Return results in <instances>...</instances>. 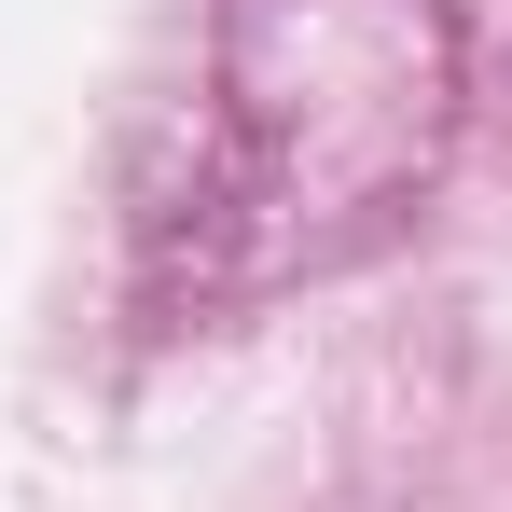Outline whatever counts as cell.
I'll return each instance as SVG.
<instances>
[{"instance_id": "obj_1", "label": "cell", "mask_w": 512, "mask_h": 512, "mask_svg": "<svg viewBox=\"0 0 512 512\" xmlns=\"http://www.w3.org/2000/svg\"><path fill=\"white\" fill-rule=\"evenodd\" d=\"M457 153L443 0H236L194 125V194L153 208L194 277H291L388 236Z\"/></svg>"}]
</instances>
